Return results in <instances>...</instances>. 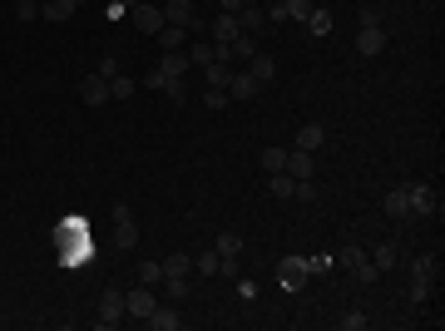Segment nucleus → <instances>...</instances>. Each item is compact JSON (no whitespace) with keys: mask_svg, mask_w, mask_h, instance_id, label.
<instances>
[{"mask_svg":"<svg viewBox=\"0 0 445 331\" xmlns=\"http://www.w3.org/2000/svg\"><path fill=\"white\" fill-rule=\"evenodd\" d=\"M307 272H312V257H282V262H277V277H282L287 292H297V287L307 282Z\"/></svg>","mask_w":445,"mask_h":331,"instance_id":"f257e3e1","label":"nucleus"},{"mask_svg":"<svg viewBox=\"0 0 445 331\" xmlns=\"http://www.w3.org/2000/svg\"><path fill=\"white\" fill-rule=\"evenodd\" d=\"M134 25H139L144 35H159V30L168 25V20H163V5H154V0H139V5H134Z\"/></svg>","mask_w":445,"mask_h":331,"instance_id":"f03ea898","label":"nucleus"},{"mask_svg":"<svg viewBox=\"0 0 445 331\" xmlns=\"http://www.w3.org/2000/svg\"><path fill=\"white\" fill-rule=\"evenodd\" d=\"M406 203H411V218H431L436 213V188L431 183H411L406 188Z\"/></svg>","mask_w":445,"mask_h":331,"instance_id":"7ed1b4c3","label":"nucleus"},{"mask_svg":"<svg viewBox=\"0 0 445 331\" xmlns=\"http://www.w3.org/2000/svg\"><path fill=\"white\" fill-rule=\"evenodd\" d=\"M80 99H85L90 109L109 104V80H104V75H85V80H80Z\"/></svg>","mask_w":445,"mask_h":331,"instance_id":"20e7f679","label":"nucleus"},{"mask_svg":"<svg viewBox=\"0 0 445 331\" xmlns=\"http://www.w3.org/2000/svg\"><path fill=\"white\" fill-rule=\"evenodd\" d=\"M154 307H159V297H154V287H144V282H139V287L124 297V312H129V317H139V322H144Z\"/></svg>","mask_w":445,"mask_h":331,"instance_id":"39448f33","label":"nucleus"},{"mask_svg":"<svg viewBox=\"0 0 445 331\" xmlns=\"http://www.w3.org/2000/svg\"><path fill=\"white\" fill-rule=\"evenodd\" d=\"M124 317H129V312H124V297L109 287V292L100 297V317H95V327H119Z\"/></svg>","mask_w":445,"mask_h":331,"instance_id":"423d86ee","label":"nucleus"},{"mask_svg":"<svg viewBox=\"0 0 445 331\" xmlns=\"http://www.w3.org/2000/svg\"><path fill=\"white\" fill-rule=\"evenodd\" d=\"M114 232H119V247H134V242H139V222L129 213V203L114 208Z\"/></svg>","mask_w":445,"mask_h":331,"instance_id":"0eeeda50","label":"nucleus"},{"mask_svg":"<svg viewBox=\"0 0 445 331\" xmlns=\"http://www.w3.org/2000/svg\"><path fill=\"white\" fill-rule=\"evenodd\" d=\"M381 50H386V30H381V25H361V35H356V55L371 60V55H381Z\"/></svg>","mask_w":445,"mask_h":331,"instance_id":"6e6552de","label":"nucleus"},{"mask_svg":"<svg viewBox=\"0 0 445 331\" xmlns=\"http://www.w3.org/2000/svg\"><path fill=\"white\" fill-rule=\"evenodd\" d=\"M144 327L149 331H178L183 327V317H178V307H154V312L144 317Z\"/></svg>","mask_w":445,"mask_h":331,"instance_id":"1a4fd4ad","label":"nucleus"},{"mask_svg":"<svg viewBox=\"0 0 445 331\" xmlns=\"http://www.w3.org/2000/svg\"><path fill=\"white\" fill-rule=\"evenodd\" d=\"M257 89H262V85H257L247 70H232V80H227V99H237V104H242V99H252Z\"/></svg>","mask_w":445,"mask_h":331,"instance_id":"9d476101","label":"nucleus"},{"mask_svg":"<svg viewBox=\"0 0 445 331\" xmlns=\"http://www.w3.org/2000/svg\"><path fill=\"white\" fill-rule=\"evenodd\" d=\"M159 75H168V80H183V75H188V50H163V60H159Z\"/></svg>","mask_w":445,"mask_h":331,"instance_id":"9b49d317","label":"nucleus"},{"mask_svg":"<svg viewBox=\"0 0 445 331\" xmlns=\"http://www.w3.org/2000/svg\"><path fill=\"white\" fill-rule=\"evenodd\" d=\"M322 143H327V129H322V124H302V129H297V143H292V148H302V153H317Z\"/></svg>","mask_w":445,"mask_h":331,"instance_id":"f8f14e48","label":"nucleus"},{"mask_svg":"<svg viewBox=\"0 0 445 331\" xmlns=\"http://www.w3.org/2000/svg\"><path fill=\"white\" fill-rule=\"evenodd\" d=\"M282 168H287L292 178H312V173H317V158L302 153V148H287V163H282Z\"/></svg>","mask_w":445,"mask_h":331,"instance_id":"ddd939ff","label":"nucleus"},{"mask_svg":"<svg viewBox=\"0 0 445 331\" xmlns=\"http://www.w3.org/2000/svg\"><path fill=\"white\" fill-rule=\"evenodd\" d=\"M262 25H267V10H262V5H242V10H237V30H242V35H257Z\"/></svg>","mask_w":445,"mask_h":331,"instance_id":"4468645a","label":"nucleus"},{"mask_svg":"<svg viewBox=\"0 0 445 331\" xmlns=\"http://www.w3.org/2000/svg\"><path fill=\"white\" fill-rule=\"evenodd\" d=\"M75 10H80V0H45V5H40V15H45L50 25H65Z\"/></svg>","mask_w":445,"mask_h":331,"instance_id":"2eb2a0df","label":"nucleus"},{"mask_svg":"<svg viewBox=\"0 0 445 331\" xmlns=\"http://www.w3.org/2000/svg\"><path fill=\"white\" fill-rule=\"evenodd\" d=\"M381 213H386L391 222L411 218V203H406V188H391V193H386V203H381Z\"/></svg>","mask_w":445,"mask_h":331,"instance_id":"dca6fc26","label":"nucleus"},{"mask_svg":"<svg viewBox=\"0 0 445 331\" xmlns=\"http://www.w3.org/2000/svg\"><path fill=\"white\" fill-rule=\"evenodd\" d=\"M247 75H252V80H257V85H267V80H272V75H277V60H272V55H262V50H257V55H252V60H247Z\"/></svg>","mask_w":445,"mask_h":331,"instance_id":"f3484780","label":"nucleus"},{"mask_svg":"<svg viewBox=\"0 0 445 331\" xmlns=\"http://www.w3.org/2000/svg\"><path fill=\"white\" fill-rule=\"evenodd\" d=\"M208 30H213V40H218V45H227V40H237V35H242V30H237V15H218Z\"/></svg>","mask_w":445,"mask_h":331,"instance_id":"a211bd4d","label":"nucleus"},{"mask_svg":"<svg viewBox=\"0 0 445 331\" xmlns=\"http://www.w3.org/2000/svg\"><path fill=\"white\" fill-rule=\"evenodd\" d=\"M203 80H208V89H227V80H232V65H222V60L203 65Z\"/></svg>","mask_w":445,"mask_h":331,"instance_id":"6ab92c4d","label":"nucleus"},{"mask_svg":"<svg viewBox=\"0 0 445 331\" xmlns=\"http://www.w3.org/2000/svg\"><path fill=\"white\" fill-rule=\"evenodd\" d=\"M188 40H193V35H188L183 25H163V30H159V45H163V50H183Z\"/></svg>","mask_w":445,"mask_h":331,"instance_id":"aec40b11","label":"nucleus"},{"mask_svg":"<svg viewBox=\"0 0 445 331\" xmlns=\"http://www.w3.org/2000/svg\"><path fill=\"white\" fill-rule=\"evenodd\" d=\"M292 188H297V178L282 168V173H267V193L272 198H292Z\"/></svg>","mask_w":445,"mask_h":331,"instance_id":"412c9836","label":"nucleus"},{"mask_svg":"<svg viewBox=\"0 0 445 331\" xmlns=\"http://www.w3.org/2000/svg\"><path fill=\"white\" fill-rule=\"evenodd\" d=\"M188 272H193V257L188 252H168L163 257V277H188Z\"/></svg>","mask_w":445,"mask_h":331,"instance_id":"4be33fe9","label":"nucleus"},{"mask_svg":"<svg viewBox=\"0 0 445 331\" xmlns=\"http://www.w3.org/2000/svg\"><path fill=\"white\" fill-rule=\"evenodd\" d=\"M406 302L421 312V307L431 302V277H411V292H406Z\"/></svg>","mask_w":445,"mask_h":331,"instance_id":"5701e85b","label":"nucleus"},{"mask_svg":"<svg viewBox=\"0 0 445 331\" xmlns=\"http://www.w3.org/2000/svg\"><path fill=\"white\" fill-rule=\"evenodd\" d=\"M213 60H218V45H208V40H198V45L188 50V65H198V70L213 65Z\"/></svg>","mask_w":445,"mask_h":331,"instance_id":"b1692460","label":"nucleus"},{"mask_svg":"<svg viewBox=\"0 0 445 331\" xmlns=\"http://www.w3.org/2000/svg\"><path fill=\"white\" fill-rule=\"evenodd\" d=\"M193 267H198V277H218V272H222L218 247H213V252H198V262H193Z\"/></svg>","mask_w":445,"mask_h":331,"instance_id":"393cba45","label":"nucleus"},{"mask_svg":"<svg viewBox=\"0 0 445 331\" xmlns=\"http://www.w3.org/2000/svg\"><path fill=\"white\" fill-rule=\"evenodd\" d=\"M257 163H262L267 173H282V163H287V148H262V153H257Z\"/></svg>","mask_w":445,"mask_h":331,"instance_id":"a878e982","label":"nucleus"},{"mask_svg":"<svg viewBox=\"0 0 445 331\" xmlns=\"http://www.w3.org/2000/svg\"><path fill=\"white\" fill-rule=\"evenodd\" d=\"M134 89H139V85H134V80H129L124 70H119V75H114V80H109V99H129Z\"/></svg>","mask_w":445,"mask_h":331,"instance_id":"bb28decb","label":"nucleus"},{"mask_svg":"<svg viewBox=\"0 0 445 331\" xmlns=\"http://www.w3.org/2000/svg\"><path fill=\"white\" fill-rule=\"evenodd\" d=\"M302 25H307L312 35H327V30H332V10H312V15H307Z\"/></svg>","mask_w":445,"mask_h":331,"instance_id":"cd10ccee","label":"nucleus"},{"mask_svg":"<svg viewBox=\"0 0 445 331\" xmlns=\"http://www.w3.org/2000/svg\"><path fill=\"white\" fill-rule=\"evenodd\" d=\"M227 45H232V60H252V55H257V40H252V35H237V40H227Z\"/></svg>","mask_w":445,"mask_h":331,"instance_id":"c85d7f7f","label":"nucleus"},{"mask_svg":"<svg viewBox=\"0 0 445 331\" xmlns=\"http://www.w3.org/2000/svg\"><path fill=\"white\" fill-rule=\"evenodd\" d=\"M411 272H416V277H431V282H436V272H441V257H431V252H426V257H416V262H411Z\"/></svg>","mask_w":445,"mask_h":331,"instance_id":"c756f323","label":"nucleus"},{"mask_svg":"<svg viewBox=\"0 0 445 331\" xmlns=\"http://www.w3.org/2000/svg\"><path fill=\"white\" fill-rule=\"evenodd\" d=\"M139 282L144 287H159L163 282V262H139Z\"/></svg>","mask_w":445,"mask_h":331,"instance_id":"7c9ffc66","label":"nucleus"},{"mask_svg":"<svg viewBox=\"0 0 445 331\" xmlns=\"http://www.w3.org/2000/svg\"><path fill=\"white\" fill-rule=\"evenodd\" d=\"M242 252V237L237 232H218V257H237Z\"/></svg>","mask_w":445,"mask_h":331,"instance_id":"2f4dec72","label":"nucleus"},{"mask_svg":"<svg viewBox=\"0 0 445 331\" xmlns=\"http://www.w3.org/2000/svg\"><path fill=\"white\" fill-rule=\"evenodd\" d=\"M163 94H168V104H183V99H188V85H183V80H168V75H163Z\"/></svg>","mask_w":445,"mask_h":331,"instance_id":"473e14b6","label":"nucleus"},{"mask_svg":"<svg viewBox=\"0 0 445 331\" xmlns=\"http://www.w3.org/2000/svg\"><path fill=\"white\" fill-rule=\"evenodd\" d=\"M371 262H376V272H386V267H396V242H381Z\"/></svg>","mask_w":445,"mask_h":331,"instance_id":"72a5a7b5","label":"nucleus"},{"mask_svg":"<svg viewBox=\"0 0 445 331\" xmlns=\"http://www.w3.org/2000/svg\"><path fill=\"white\" fill-rule=\"evenodd\" d=\"M282 10H287V20H307L317 5H312V0H282Z\"/></svg>","mask_w":445,"mask_h":331,"instance_id":"f704fd0d","label":"nucleus"},{"mask_svg":"<svg viewBox=\"0 0 445 331\" xmlns=\"http://www.w3.org/2000/svg\"><path fill=\"white\" fill-rule=\"evenodd\" d=\"M163 287H168V302L188 297V277H163Z\"/></svg>","mask_w":445,"mask_h":331,"instance_id":"c9c22d12","label":"nucleus"},{"mask_svg":"<svg viewBox=\"0 0 445 331\" xmlns=\"http://www.w3.org/2000/svg\"><path fill=\"white\" fill-rule=\"evenodd\" d=\"M203 104H208V109H227V89H208Z\"/></svg>","mask_w":445,"mask_h":331,"instance_id":"e433bc0d","label":"nucleus"},{"mask_svg":"<svg viewBox=\"0 0 445 331\" xmlns=\"http://www.w3.org/2000/svg\"><path fill=\"white\" fill-rule=\"evenodd\" d=\"M366 327V312H346V317H341V331H361Z\"/></svg>","mask_w":445,"mask_h":331,"instance_id":"4c0bfd02","label":"nucleus"},{"mask_svg":"<svg viewBox=\"0 0 445 331\" xmlns=\"http://www.w3.org/2000/svg\"><path fill=\"white\" fill-rule=\"evenodd\" d=\"M95 75H104V80H114V75H119V60H114V55H104V60L95 65Z\"/></svg>","mask_w":445,"mask_h":331,"instance_id":"58836bf2","label":"nucleus"},{"mask_svg":"<svg viewBox=\"0 0 445 331\" xmlns=\"http://www.w3.org/2000/svg\"><path fill=\"white\" fill-rule=\"evenodd\" d=\"M15 15H20V20H35L40 5H35V0H15Z\"/></svg>","mask_w":445,"mask_h":331,"instance_id":"ea45409f","label":"nucleus"},{"mask_svg":"<svg viewBox=\"0 0 445 331\" xmlns=\"http://www.w3.org/2000/svg\"><path fill=\"white\" fill-rule=\"evenodd\" d=\"M222 5V15H237V10H242V0H218Z\"/></svg>","mask_w":445,"mask_h":331,"instance_id":"a19ab883","label":"nucleus"},{"mask_svg":"<svg viewBox=\"0 0 445 331\" xmlns=\"http://www.w3.org/2000/svg\"><path fill=\"white\" fill-rule=\"evenodd\" d=\"M242 5H262V0H242Z\"/></svg>","mask_w":445,"mask_h":331,"instance_id":"79ce46f5","label":"nucleus"},{"mask_svg":"<svg viewBox=\"0 0 445 331\" xmlns=\"http://www.w3.org/2000/svg\"><path fill=\"white\" fill-rule=\"evenodd\" d=\"M35 5H45V0H35Z\"/></svg>","mask_w":445,"mask_h":331,"instance_id":"37998d69","label":"nucleus"}]
</instances>
